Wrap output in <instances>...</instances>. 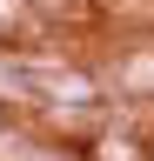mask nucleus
<instances>
[{"mask_svg":"<svg viewBox=\"0 0 154 161\" xmlns=\"http://www.w3.org/2000/svg\"><path fill=\"white\" fill-rule=\"evenodd\" d=\"M34 34H40V20H34V0H0V40L27 47Z\"/></svg>","mask_w":154,"mask_h":161,"instance_id":"f257e3e1","label":"nucleus"}]
</instances>
